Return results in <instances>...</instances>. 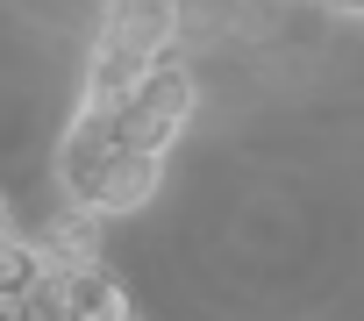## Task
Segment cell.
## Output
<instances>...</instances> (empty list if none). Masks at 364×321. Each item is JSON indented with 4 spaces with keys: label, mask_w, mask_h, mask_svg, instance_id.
<instances>
[{
    "label": "cell",
    "mask_w": 364,
    "mask_h": 321,
    "mask_svg": "<svg viewBox=\"0 0 364 321\" xmlns=\"http://www.w3.org/2000/svg\"><path fill=\"white\" fill-rule=\"evenodd\" d=\"M186 114H193V79L178 72V65H157V72L136 86V100L122 107V150L164 157V150L178 143V129H186Z\"/></svg>",
    "instance_id": "obj_1"
},
{
    "label": "cell",
    "mask_w": 364,
    "mask_h": 321,
    "mask_svg": "<svg viewBox=\"0 0 364 321\" xmlns=\"http://www.w3.org/2000/svg\"><path fill=\"white\" fill-rule=\"evenodd\" d=\"M114 165H122V114H107V107H86V114L72 121L65 150H58V179H65V193L93 207Z\"/></svg>",
    "instance_id": "obj_2"
},
{
    "label": "cell",
    "mask_w": 364,
    "mask_h": 321,
    "mask_svg": "<svg viewBox=\"0 0 364 321\" xmlns=\"http://www.w3.org/2000/svg\"><path fill=\"white\" fill-rule=\"evenodd\" d=\"M150 72H157V65H150L143 50H129V43H100V50H93V65H86V107L122 114Z\"/></svg>",
    "instance_id": "obj_3"
},
{
    "label": "cell",
    "mask_w": 364,
    "mask_h": 321,
    "mask_svg": "<svg viewBox=\"0 0 364 321\" xmlns=\"http://www.w3.org/2000/svg\"><path fill=\"white\" fill-rule=\"evenodd\" d=\"M107 43H129L157 65V50L171 43V0H114L107 8Z\"/></svg>",
    "instance_id": "obj_4"
},
{
    "label": "cell",
    "mask_w": 364,
    "mask_h": 321,
    "mask_svg": "<svg viewBox=\"0 0 364 321\" xmlns=\"http://www.w3.org/2000/svg\"><path fill=\"white\" fill-rule=\"evenodd\" d=\"M157 179H164V157H143V150H122V165L107 172V186H100V214H129V207H143V200H157Z\"/></svg>",
    "instance_id": "obj_5"
},
{
    "label": "cell",
    "mask_w": 364,
    "mask_h": 321,
    "mask_svg": "<svg viewBox=\"0 0 364 321\" xmlns=\"http://www.w3.org/2000/svg\"><path fill=\"white\" fill-rule=\"evenodd\" d=\"M65 321H129V300L100 264H86L65 278Z\"/></svg>",
    "instance_id": "obj_6"
},
{
    "label": "cell",
    "mask_w": 364,
    "mask_h": 321,
    "mask_svg": "<svg viewBox=\"0 0 364 321\" xmlns=\"http://www.w3.org/2000/svg\"><path fill=\"white\" fill-rule=\"evenodd\" d=\"M50 278V257L36 250V243H15L8 257H0V293H8V300H22V293H36Z\"/></svg>",
    "instance_id": "obj_7"
},
{
    "label": "cell",
    "mask_w": 364,
    "mask_h": 321,
    "mask_svg": "<svg viewBox=\"0 0 364 321\" xmlns=\"http://www.w3.org/2000/svg\"><path fill=\"white\" fill-rule=\"evenodd\" d=\"M15 321H65V278H43L36 293L15 300Z\"/></svg>",
    "instance_id": "obj_8"
},
{
    "label": "cell",
    "mask_w": 364,
    "mask_h": 321,
    "mask_svg": "<svg viewBox=\"0 0 364 321\" xmlns=\"http://www.w3.org/2000/svg\"><path fill=\"white\" fill-rule=\"evenodd\" d=\"M15 243H22V236H15V229H8V214H0V257H8V250H15Z\"/></svg>",
    "instance_id": "obj_9"
},
{
    "label": "cell",
    "mask_w": 364,
    "mask_h": 321,
    "mask_svg": "<svg viewBox=\"0 0 364 321\" xmlns=\"http://www.w3.org/2000/svg\"><path fill=\"white\" fill-rule=\"evenodd\" d=\"M0 321H15V300H8V293H0Z\"/></svg>",
    "instance_id": "obj_10"
},
{
    "label": "cell",
    "mask_w": 364,
    "mask_h": 321,
    "mask_svg": "<svg viewBox=\"0 0 364 321\" xmlns=\"http://www.w3.org/2000/svg\"><path fill=\"white\" fill-rule=\"evenodd\" d=\"M336 8H350V15H364V0H336Z\"/></svg>",
    "instance_id": "obj_11"
}]
</instances>
